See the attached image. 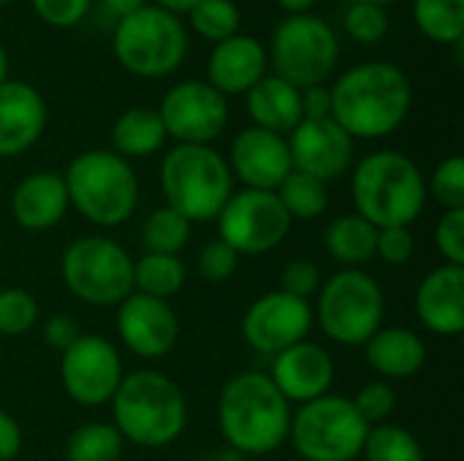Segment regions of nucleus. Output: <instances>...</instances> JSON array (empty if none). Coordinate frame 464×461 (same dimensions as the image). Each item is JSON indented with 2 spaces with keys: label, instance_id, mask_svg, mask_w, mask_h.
<instances>
[{
  "label": "nucleus",
  "instance_id": "obj_30",
  "mask_svg": "<svg viewBox=\"0 0 464 461\" xmlns=\"http://www.w3.org/2000/svg\"><path fill=\"white\" fill-rule=\"evenodd\" d=\"M125 440L106 421L76 427L65 440V461H120Z\"/></svg>",
  "mask_w": 464,
  "mask_h": 461
},
{
  "label": "nucleus",
  "instance_id": "obj_50",
  "mask_svg": "<svg viewBox=\"0 0 464 461\" xmlns=\"http://www.w3.org/2000/svg\"><path fill=\"white\" fill-rule=\"evenodd\" d=\"M3 82H8V54H5V49L0 46V84Z\"/></svg>",
  "mask_w": 464,
  "mask_h": 461
},
{
  "label": "nucleus",
  "instance_id": "obj_10",
  "mask_svg": "<svg viewBox=\"0 0 464 461\" xmlns=\"http://www.w3.org/2000/svg\"><path fill=\"white\" fill-rule=\"evenodd\" d=\"M60 274L68 293L92 307H117L133 293V258L109 236L71 242L63 253Z\"/></svg>",
  "mask_w": 464,
  "mask_h": 461
},
{
  "label": "nucleus",
  "instance_id": "obj_15",
  "mask_svg": "<svg viewBox=\"0 0 464 461\" xmlns=\"http://www.w3.org/2000/svg\"><path fill=\"white\" fill-rule=\"evenodd\" d=\"M313 329V307L285 291H269L258 296L242 318L245 342L261 356H277L302 342Z\"/></svg>",
  "mask_w": 464,
  "mask_h": 461
},
{
  "label": "nucleus",
  "instance_id": "obj_19",
  "mask_svg": "<svg viewBox=\"0 0 464 461\" xmlns=\"http://www.w3.org/2000/svg\"><path fill=\"white\" fill-rule=\"evenodd\" d=\"M269 380L288 405H307L334 386V359L318 342H296L272 359Z\"/></svg>",
  "mask_w": 464,
  "mask_h": 461
},
{
  "label": "nucleus",
  "instance_id": "obj_49",
  "mask_svg": "<svg viewBox=\"0 0 464 461\" xmlns=\"http://www.w3.org/2000/svg\"><path fill=\"white\" fill-rule=\"evenodd\" d=\"M288 14H307L318 0H277Z\"/></svg>",
  "mask_w": 464,
  "mask_h": 461
},
{
  "label": "nucleus",
  "instance_id": "obj_2",
  "mask_svg": "<svg viewBox=\"0 0 464 461\" xmlns=\"http://www.w3.org/2000/svg\"><path fill=\"white\" fill-rule=\"evenodd\" d=\"M291 405L266 372L234 375L218 397V429L239 456H266L288 440Z\"/></svg>",
  "mask_w": 464,
  "mask_h": 461
},
{
  "label": "nucleus",
  "instance_id": "obj_46",
  "mask_svg": "<svg viewBox=\"0 0 464 461\" xmlns=\"http://www.w3.org/2000/svg\"><path fill=\"white\" fill-rule=\"evenodd\" d=\"M22 451V429L16 418L0 410V461H14Z\"/></svg>",
  "mask_w": 464,
  "mask_h": 461
},
{
  "label": "nucleus",
  "instance_id": "obj_39",
  "mask_svg": "<svg viewBox=\"0 0 464 461\" xmlns=\"http://www.w3.org/2000/svg\"><path fill=\"white\" fill-rule=\"evenodd\" d=\"M435 247L449 266L464 269V209L443 212L435 226Z\"/></svg>",
  "mask_w": 464,
  "mask_h": 461
},
{
  "label": "nucleus",
  "instance_id": "obj_40",
  "mask_svg": "<svg viewBox=\"0 0 464 461\" xmlns=\"http://www.w3.org/2000/svg\"><path fill=\"white\" fill-rule=\"evenodd\" d=\"M239 253L234 247H228L223 239H212L209 245L201 247L198 253V274L209 283H226L234 277L237 266H239Z\"/></svg>",
  "mask_w": 464,
  "mask_h": 461
},
{
  "label": "nucleus",
  "instance_id": "obj_18",
  "mask_svg": "<svg viewBox=\"0 0 464 461\" xmlns=\"http://www.w3.org/2000/svg\"><path fill=\"white\" fill-rule=\"evenodd\" d=\"M226 163L231 177H237L250 190H277L294 168L285 136L256 125L237 133Z\"/></svg>",
  "mask_w": 464,
  "mask_h": 461
},
{
  "label": "nucleus",
  "instance_id": "obj_22",
  "mask_svg": "<svg viewBox=\"0 0 464 461\" xmlns=\"http://www.w3.org/2000/svg\"><path fill=\"white\" fill-rule=\"evenodd\" d=\"M266 68H269L266 46L253 35L237 33L215 43L207 62V82L220 95H242L266 76Z\"/></svg>",
  "mask_w": 464,
  "mask_h": 461
},
{
  "label": "nucleus",
  "instance_id": "obj_37",
  "mask_svg": "<svg viewBox=\"0 0 464 461\" xmlns=\"http://www.w3.org/2000/svg\"><path fill=\"white\" fill-rule=\"evenodd\" d=\"M356 413L364 418L367 427H378V424H389V418L397 410V391L392 383L386 380H372L367 386L359 389V394L351 399Z\"/></svg>",
  "mask_w": 464,
  "mask_h": 461
},
{
  "label": "nucleus",
  "instance_id": "obj_25",
  "mask_svg": "<svg viewBox=\"0 0 464 461\" xmlns=\"http://www.w3.org/2000/svg\"><path fill=\"white\" fill-rule=\"evenodd\" d=\"M245 95H247V111L256 128L283 136V133H291L304 120L302 90H296L294 84H288L285 79L275 73L272 76L266 73Z\"/></svg>",
  "mask_w": 464,
  "mask_h": 461
},
{
  "label": "nucleus",
  "instance_id": "obj_33",
  "mask_svg": "<svg viewBox=\"0 0 464 461\" xmlns=\"http://www.w3.org/2000/svg\"><path fill=\"white\" fill-rule=\"evenodd\" d=\"M362 456L364 461H427L416 435L392 421L370 427Z\"/></svg>",
  "mask_w": 464,
  "mask_h": 461
},
{
  "label": "nucleus",
  "instance_id": "obj_12",
  "mask_svg": "<svg viewBox=\"0 0 464 461\" xmlns=\"http://www.w3.org/2000/svg\"><path fill=\"white\" fill-rule=\"evenodd\" d=\"M215 223H218V239H223L239 255L272 253L285 242L291 231V217L283 209L275 190H250V187L231 193Z\"/></svg>",
  "mask_w": 464,
  "mask_h": 461
},
{
  "label": "nucleus",
  "instance_id": "obj_31",
  "mask_svg": "<svg viewBox=\"0 0 464 461\" xmlns=\"http://www.w3.org/2000/svg\"><path fill=\"white\" fill-rule=\"evenodd\" d=\"M419 30L435 43H459L464 35V0H413Z\"/></svg>",
  "mask_w": 464,
  "mask_h": 461
},
{
  "label": "nucleus",
  "instance_id": "obj_3",
  "mask_svg": "<svg viewBox=\"0 0 464 461\" xmlns=\"http://www.w3.org/2000/svg\"><path fill=\"white\" fill-rule=\"evenodd\" d=\"M351 196L356 215L375 228H411L430 198L419 163L397 149H378L362 158L353 168Z\"/></svg>",
  "mask_w": 464,
  "mask_h": 461
},
{
  "label": "nucleus",
  "instance_id": "obj_21",
  "mask_svg": "<svg viewBox=\"0 0 464 461\" xmlns=\"http://www.w3.org/2000/svg\"><path fill=\"white\" fill-rule=\"evenodd\" d=\"M416 315L438 337H462L464 331V269L438 266L416 291Z\"/></svg>",
  "mask_w": 464,
  "mask_h": 461
},
{
  "label": "nucleus",
  "instance_id": "obj_1",
  "mask_svg": "<svg viewBox=\"0 0 464 461\" xmlns=\"http://www.w3.org/2000/svg\"><path fill=\"white\" fill-rule=\"evenodd\" d=\"M332 95V120L356 139H386L411 114L413 87L408 73L394 62H362L345 71Z\"/></svg>",
  "mask_w": 464,
  "mask_h": 461
},
{
  "label": "nucleus",
  "instance_id": "obj_27",
  "mask_svg": "<svg viewBox=\"0 0 464 461\" xmlns=\"http://www.w3.org/2000/svg\"><path fill=\"white\" fill-rule=\"evenodd\" d=\"M375 242L378 228L356 212L334 217L324 231V247L337 264H343V269H359V264H367L375 255Z\"/></svg>",
  "mask_w": 464,
  "mask_h": 461
},
{
  "label": "nucleus",
  "instance_id": "obj_34",
  "mask_svg": "<svg viewBox=\"0 0 464 461\" xmlns=\"http://www.w3.org/2000/svg\"><path fill=\"white\" fill-rule=\"evenodd\" d=\"M188 16H190L193 30L215 43L237 35L242 24V14L234 0H198L188 11Z\"/></svg>",
  "mask_w": 464,
  "mask_h": 461
},
{
  "label": "nucleus",
  "instance_id": "obj_23",
  "mask_svg": "<svg viewBox=\"0 0 464 461\" xmlns=\"http://www.w3.org/2000/svg\"><path fill=\"white\" fill-rule=\"evenodd\" d=\"M65 179L57 171H35L24 177L11 196V215L24 231H49L68 212Z\"/></svg>",
  "mask_w": 464,
  "mask_h": 461
},
{
  "label": "nucleus",
  "instance_id": "obj_41",
  "mask_svg": "<svg viewBox=\"0 0 464 461\" xmlns=\"http://www.w3.org/2000/svg\"><path fill=\"white\" fill-rule=\"evenodd\" d=\"M321 288V272L313 261L307 258H296L291 264L283 266L280 272V291L296 296V299H304L310 302V296H315Z\"/></svg>",
  "mask_w": 464,
  "mask_h": 461
},
{
  "label": "nucleus",
  "instance_id": "obj_43",
  "mask_svg": "<svg viewBox=\"0 0 464 461\" xmlns=\"http://www.w3.org/2000/svg\"><path fill=\"white\" fill-rule=\"evenodd\" d=\"M90 5H92V0H33L35 14L52 27L79 24L87 16Z\"/></svg>",
  "mask_w": 464,
  "mask_h": 461
},
{
  "label": "nucleus",
  "instance_id": "obj_8",
  "mask_svg": "<svg viewBox=\"0 0 464 461\" xmlns=\"http://www.w3.org/2000/svg\"><path fill=\"white\" fill-rule=\"evenodd\" d=\"M111 52L128 73L160 79L182 65L188 54V33L179 16L158 5H144L117 19Z\"/></svg>",
  "mask_w": 464,
  "mask_h": 461
},
{
  "label": "nucleus",
  "instance_id": "obj_44",
  "mask_svg": "<svg viewBox=\"0 0 464 461\" xmlns=\"http://www.w3.org/2000/svg\"><path fill=\"white\" fill-rule=\"evenodd\" d=\"M41 337H44L46 348L63 353L65 348H71V345L82 337V331H79L76 318H71V315H65V312H57V315L46 318V323H44V329H41Z\"/></svg>",
  "mask_w": 464,
  "mask_h": 461
},
{
  "label": "nucleus",
  "instance_id": "obj_35",
  "mask_svg": "<svg viewBox=\"0 0 464 461\" xmlns=\"http://www.w3.org/2000/svg\"><path fill=\"white\" fill-rule=\"evenodd\" d=\"M38 321V302L22 288L0 291V337L27 334Z\"/></svg>",
  "mask_w": 464,
  "mask_h": 461
},
{
  "label": "nucleus",
  "instance_id": "obj_9",
  "mask_svg": "<svg viewBox=\"0 0 464 461\" xmlns=\"http://www.w3.org/2000/svg\"><path fill=\"white\" fill-rule=\"evenodd\" d=\"M370 427L340 394L318 397L291 416L288 440L304 461H356Z\"/></svg>",
  "mask_w": 464,
  "mask_h": 461
},
{
  "label": "nucleus",
  "instance_id": "obj_16",
  "mask_svg": "<svg viewBox=\"0 0 464 461\" xmlns=\"http://www.w3.org/2000/svg\"><path fill=\"white\" fill-rule=\"evenodd\" d=\"M117 334L133 356L155 361L174 351L179 340V321L169 302L130 293L117 304Z\"/></svg>",
  "mask_w": 464,
  "mask_h": 461
},
{
  "label": "nucleus",
  "instance_id": "obj_28",
  "mask_svg": "<svg viewBox=\"0 0 464 461\" xmlns=\"http://www.w3.org/2000/svg\"><path fill=\"white\" fill-rule=\"evenodd\" d=\"M185 277L188 274L179 255L144 253L139 261H133V293L169 302L185 288Z\"/></svg>",
  "mask_w": 464,
  "mask_h": 461
},
{
  "label": "nucleus",
  "instance_id": "obj_6",
  "mask_svg": "<svg viewBox=\"0 0 464 461\" xmlns=\"http://www.w3.org/2000/svg\"><path fill=\"white\" fill-rule=\"evenodd\" d=\"M160 187L166 206L188 223H207L220 215L234 193V177L226 158L209 144H177L160 163Z\"/></svg>",
  "mask_w": 464,
  "mask_h": 461
},
{
  "label": "nucleus",
  "instance_id": "obj_14",
  "mask_svg": "<svg viewBox=\"0 0 464 461\" xmlns=\"http://www.w3.org/2000/svg\"><path fill=\"white\" fill-rule=\"evenodd\" d=\"M160 122L177 144H209L228 122V101L209 82H177L160 101Z\"/></svg>",
  "mask_w": 464,
  "mask_h": 461
},
{
  "label": "nucleus",
  "instance_id": "obj_20",
  "mask_svg": "<svg viewBox=\"0 0 464 461\" xmlns=\"http://www.w3.org/2000/svg\"><path fill=\"white\" fill-rule=\"evenodd\" d=\"M46 128V101L24 82L0 84V158L27 152Z\"/></svg>",
  "mask_w": 464,
  "mask_h": 461
},
{
  "label": "nucleus",
  "instance_id": "obj_51",
  "mask_svg": "<svg viewBox=\"0 0 464 461\" xmlns=\"http://www.w3.org/2000/svg\"><path fill=\"white\" fill-rule=\"evenodd\" d=\"M353 3H370V5H389V3H394V0H353Z\"/></svg>",
  "mask_w": 464,
  "mask_h": 461
},
{
  "label": "nucleus",
  "instance_id": "obj_47",
  "mask_svg": "<svg viewBox=\"0 0 464 461\" xmlns=\"http://www.w3.org/2000/svg\"><path fill=\"white\" fill-rule=\"evenodd\" d=\"M101 5H103L106 14H111L114 19H122V16H128V14H133V11L144 8L147 0H101Z\"/></svg>",
  "mask_w": 464,
  "mask_h": 461
},
{
  "label": "nucleus",
  "instance_id": "obj_36",
  "mask_svg": "<svg viewBox=\"0 0 464 461\" xmlns=\"http://www.w3.org/2000/svg\"><path fill=\"white\" fill-rule=\"evenodd\" d=\"M427 196H432L443 212L451 209H464V158L462 155H451L443 163L435 166L430 185H427Z\"/></svg>",
  "mask_w": 464,
  "mask_h": 461
},
{
  "label": "nucleus",
  "instance_id": "obj_5",
  "mask_svg": "<svg viewBox=\"0 0 464 461\" xmlns=\"http://www.w3.org/2000/svg\"><path fill=\"white\" fill-rule=\"evenodd\" d=\"M68 204L92 226L117 228L136 212L139 177L133 166L114 149L79 152L65 174Z\"/></svg>",
  "mask_w": 464,
  "mask_h": 461
},
{
  "label": "nucleus",
  "instance_id": "obj_17",
  "mask_svg": "<svg viewBox=\"0 0 464 461\" xmlns=\"http://www.w3.org/2000/svg\"><path fill=\"white\" fill-rule=\"evenodd\" d=\"M294 171L310 174L321 182L343 177L353 163V139L332 120H302L288 141Z\"/></svg>",
  "mask_w": 464,
  "mask_h": 461
},
{
  "label": "nucleus",
  "instance_id": "obj_26",
  "mask_svg": "<svg viewBox=\"0 0 464 461\" xmlns=\"http://www.w3.org/2000/svg\"><path fill=\"white\" fill-rule=\"evenodd\" d=\"M166 128L158 109L133 106L125 109L111 125V144L120 158H150L166 144Z\"/></svg>",
  "mask_w": 464,
  "mask_h": 461
},
{
  "label": "nucleus",
  "instance_id": "obj_52",
  "mask_svg": "<svg viewBox=\"0 0 464 461\" xmlns=\"http://www.w3.org/2000/svg\"><path fill=\"white\" fill-rule=\"evenodd\" d=\"M8 3H14V0H0V5H8Z\"/></svg>",
  "mask_w": 464,
  "mask_h": 461
},
{
  "label": "nucleus",
  "instance_id": "obj_29",
  "mask_svg": "<svg viewBox=\"0 0 464 461\" xmlns=\"http://www.w3.org/2000/svg\"><path fill=\"white\" fill-rule=\"evenodd\" d=\"M275 196L280 198L283 209L288 212L291 220H318L321 215H326L329 209V187L326 182L294 171L280 182V187L275 190Z\"/></svg>",
  "mask_w": 464,
  "mask_h": 461
},
{
  "label": "nucleus",
  "instance_id": "obj_11",
  "mask_svg": "<svg viewBox=\"0 0 464 461\" xmlns=\"http://www.w3.org/2000/svg\"><path fill=\"white\" fill-rule=\"evenodd\" d=\"M266 54L275 76L285 79L296 90H307L332 76L340 60V41L326 19L313 14H288L277 24Z\"/></svg>",
  "mask_w": 464,
  "mask_h": 461
},
{
  "label": "nucleus",
  "instance_id": "obj_7",
  "mask_svg": "<svg viewBox=\"0 0 464 461\" xmlns=\"http://www.w3.org/2000/svg\"><path fill=\"white\" fill-rule=\"evenodd\" d=\"M313 318L321 331L345 348L364 345L383 329L386 296L378 280L364 269H340L318 288Z\"/></svg>",
  "mask_w": 464,
  "mask_h": 461
},
{
  "label": "nucleus",
  "instance_id": "obj_48",
  "mask_svg": "<svg viewBox=\"0 0 464 461\" xmlns=\"http://www.w3.org/2000/svg\"><path fill=\"white\" fill-rule=\"evenodd\" d=\"M196 3H198V0H155L152 5H158V8H163V11L179 16V14H188Z\"/></svg>",
  "mask_w": 464,
  "mask_h": 461
},
{
  "label": "nucleus",
  "instance_id": "obj_13",
  "mask_svg": "<svg viewBox=\"0 0 464 461\" xmlns=\"http://www.w3.org/2000/svg\"><path fill=\"white\" fill-rule=\"evenodd\" d=\"M122 378V359L101 334H82L60 353V383L82 408H101L111 402Z\"/></svg>",
  "mask_w": 464,
  "mask_h": 461
},
{
  "label": "nucleus",
  "instance_id": "obj_32",
  "mask_svg": "<svg viewBox=\"0 0 464 461\" xmlns=\"http://www.w3.org/2000/svg\"><path fill=\"white\" fill-rule=\"evenodd\" d=\"M193 234V223H188L179 212L171 206H160L147 215L141 226V239L147 253H163V255H179Z\"/></svg>",
  "mask_w": 464,
  "mask_h": 461
},
{
  "label": "nucleus",
  "instance_id": "obj_45",
  "mask_svg": "<svg viewBox=\"0 0 464 461\" xmlns=\"http://www.w3.org/2000/svg\"><path fill=\"white\" fill-rule=\"evenodd\" d=\"M302 114H304V120L332 117V95H329V87L315 84V87L302 90Z\"/></svg>",
  "mask_w": 464,
  "mask_h": 461
},
{
  "label": "nucleus",
  "instance_id": "obj_42",
  "mask_svg": "<svg viewBox=\"0 0 464 461\" xmlns=\"http://www.w3.org/2000/svg\"><path fill=\"white\" fill-rule=\"evenodd\" d=\"M416 253V239L411 228L405 226H392V228H378V242H375V255H381L389 266H405Z\"/></svg>",
  "mask_w": 464,
  "mask_h": 461
},
{
  "label": "nucleus",
  "instance_id": "obj_4",
  "mask_svg": "<svg viewBox=\"0 0 464 461\" xmlns=\"http://www.w3.org/2000/svg\"><path fill=\"white\" fill-rule=\"evenodd\" d=\"M114 429L139 448H166L188 427V402L182 389L155 370L130 372L111 397Z\"/></svg>",
  "mask_w": 464,
  "mask_h": 461
},
{
  "label": "nucleus",
  "instance_id": "obj_24",
  "mask_svg": "<svg viewBox=\"0 0 464 461\" xmlns=\"http://www.w3.org/2000/svg\"><path fill=\"white\" fill-rule=\"evenodd\" d=\"M364 359L367 367L381 375L386 383L389 380H408L421 372L427 364V342L421 334L413 329H378L367 342H364Z\"/></svg>",
  "mask_w": 464,
  "mask_h": 461
},
{
  "label": "nucleus",
  "instance_id": "obj_38",
  "mask_svg": "<svg viewBox=\"0 0 464 461\" xmlns=\"http://www.w3.org/2000/svg\"><path fill=\"white\" fill-rule=\"evenodd\" d=\"M345 30L359 43H378L389 33V16L381 5L351 3L345 11Z\"/></svg>",
  "mask_w": 464,
  "mask_h": 461
}]
</instances>
